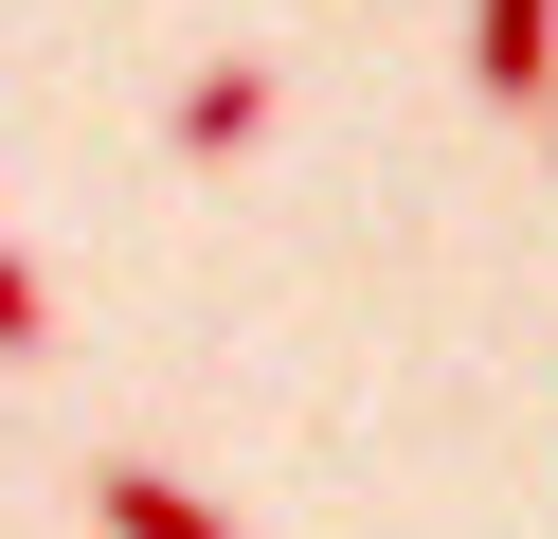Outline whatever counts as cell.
I'll use <instances>...</instances> for the list:
<instances>
[{"label":"cell","instance_id":"obj_1","mask_svg":"<svg viewBox=\"0 0 558 539\" xmlns=\"http://www.w3.org/2000/svg\"><path fill=\"white\" fill-rule=\"evenodd\" d=\"M469 90L486 108H558V0H469Z\"/></svg>","mask_w":558,"mask_h":539},{"label":"cell","instance_id":"obj_2","mask_svg":"<svg viewBox=\"0 0 558 539\" xmlns=\"http://www.w3.org/2000/svg\"><path fill=\"white\" fill-rule=\"evenodd\" d=\"M90 522H109V539H234V503H198L181 467H145V450H109V467H90Z\"/></svg>","mask_w":558,"mask_h":539},{"label":"cell","instance_id":"obj_3","mask_svg":"<svg viewBox=\"0 0 558 539\" xmlns=\"http://www.w3.org/2000/svg\"><path fill=\"white\" fill-rule=\"evenodd\" d=\"M270 126V72L253 54H217V72H181V108H162V144H181V162H234V144Z\"/></svg>","mask_w":558,"mask_h":539},{"label":"cell","instance_id":"obj_4","mask_svg":"<svg viewBox=\"0 0 558 539\" xmlns=\"http://www.w3.org/2000/svg\"><path fill=\"white\" fill-rule=\"evenodd\" d=\"M37 342H54V287H37V252L0 234V359H37Z\"/></svg>","mask_w":558,"mask_h":539}]
</instances>
